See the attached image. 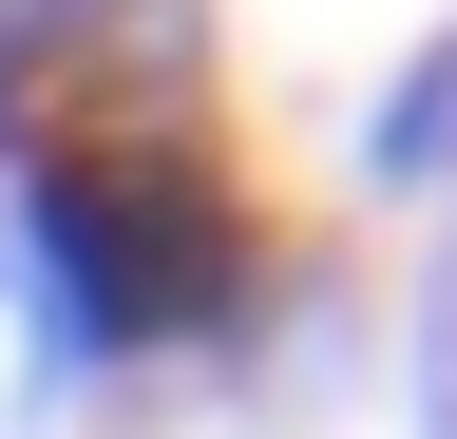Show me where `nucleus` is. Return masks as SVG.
<instances>
[{"label":"nucleus","mask_w":457,"mask_h":439,"mask_svg":"<svg viewBox=\"0 0 457 439\" xmlns=\"http://www.w3.org/2000/svg\"><path fill=\"white\" fill-rule=\"evenodd\" d=\"M362 191H400V210H457V20H438L400 77H381V115H362Z\"/></svg>","instance_id":"nucleus-2"},{"label":"nucleus","mask_w":457,"mask_h":439,"mask_svg":"<svg viewBox=\"0 0 457 439\" xmlns=\"http://www.w3.org/2000/svg\"><path fill=\"white\" fill-rule=\"evenodd\" d=\"M400 401H420V439H457V249L420 267V306H400Z\"/></svg>","instance_id":"nucleus-3"},{"label":"nucleus","mask_w":457,"mask_h":439,"mask_svg":"<svg viewBox=\"0 0 457 439\" xmlns=\"http://www.w3.org/2000/svg\"><path fill=\"white\" fill-rule=\"evenodd\" d=\"M0 267H20V363L38 401L77 382H210L248 344V306L286 287L267 210L228 191V153L191 115H96L0 153Z\"/></svg>","instance_id":"nucleus-1"}]
</instances>
